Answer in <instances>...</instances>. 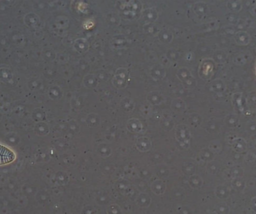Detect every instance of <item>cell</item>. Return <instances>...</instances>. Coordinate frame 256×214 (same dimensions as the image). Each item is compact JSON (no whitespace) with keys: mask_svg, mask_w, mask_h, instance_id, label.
<instances>
[{"mask_svg":"<svg viewBox=\"0 0 256 214\" xmlns=\"http://www.w3.org/2000/svg\"><path fill=\"white\" fill-rule=\"evenodd\" d=\"M14 159V153L6 146L0 144V165L10 163Z\"/></svg>","mask_w":256,"mask_h":214,"instance_id":"1","label":"cell"}]
</instances>
